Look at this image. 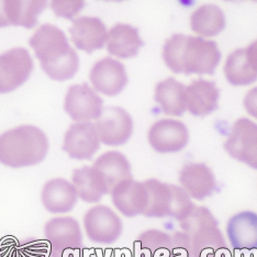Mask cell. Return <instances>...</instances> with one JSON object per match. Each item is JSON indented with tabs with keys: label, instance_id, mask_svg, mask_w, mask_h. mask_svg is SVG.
Here are the masks:
<instances>
[{
	"label": "cell",
	"instance_id": "obj_6",
	"mask_svg": "<svg viewBox=\"0 0 257 257\" xmlns=\"http://www.w3.org/2000/svg\"><path fill=\"white\" fill-rule=\"evenodd\" d=\"M44 235L51 257H77L83 248V234L77 220L58 217L46 222Z\"/></svg>",
	"mask_w": 257,
	"mask_h": 257
},
{
	"label": "cell",
	"instance_id": "obj_3",
	"mask_svg": "<svg viewBox=\"0 0 257 257\" xmlns=\"http://www.w3.org/2000/svg\"><path fill=\"white\" fill-rule=\"evenodd\" d=\"M49 152L45 133L34 125H20L0 136V163L11 168L38 165Z\"/></svg>",
	"mask_w": 257,
	"mask_h": 257
},
{
	"label": "cell",
	"instance_id": "obj_18",
	"mask_svg": "<svg viewBox=\"0 0 257 257\" xmlns=\"http://www.w3.org/2000/svg\"><path fill=\"white\" fill-rule=\"evenodd\" d=\"M69 34L76 48L91 54L106 45L108 31L99 18L80 17L73 20Z\"/></svg>",
	"mask_w": 257,
	"mask_h": 257
},
{
	"label": "cell",
	"instance_id": "obj_2",
	"mask_svg": "<svg viewBox=\"0 0 257 257\" xmlns=\"http://www.w3.org/2000/svg\"><path fill=\"white\" fill-rule=\"evenodd\" d=\"M29 43L50 78L65 81L78 72V55L69 45L65 34L56 26L46 23L39 27Z\"/></svg>",
	"mask_w": 257,
	"mask_h": 257
},
{
	"label": "cell",
	"instance_id": "obj_14",
	"mask_svg": "<svg viewBox=\"0 0 257 257\" xmlns=\"http://www.w3.org/2000/svg\"><path fill=\"white\" fill-rule=\"evenodd\" d=\"M89 79L93 89L106 96L119 95L127 84L124 65L112 57H103L93 64Z\"/></svg>",
	"mask_w": 257,
	"mask_h": 257
},
{
	"label": "cell",
	"instance_id": "obj_5",
	"mask_svg": "<svg viewBox=\"0 0 257 257\" xmlns=\"http://www.w3.org/2000/svg\"><path fill=\"white\" fill-rule=\"evenodd\" d=\"M148 190V206L143 215L148 218L171 217L182 220L195 206L182 187L162 183L155 178L144 182Z\"/></svg>",
	"mask_w": 257,
	"mask_h": 257
},
{
	"label": "cell",
	"instance_id": "obj_1",
	"mask_svg": "<svg viewBox=\"0 0 257 257\" xmlns=\"http://www.w3.org/2000/svg\"><path fill=\"white\" fill-rule=\"evenodd\" d=\"M163 60L172 72L185 75H211L221 61L214 41L174 34L163 46Z\"/></svg>",
	"mask_w": 257,
	"mask_h": 257
},
{
	"label": "cell",
	"instance_id": "obj_32",
	"mask_svg": "<svg viewBox=\"0 0 257 257\" xmlns=\"http://www.w3.org/2000/svg\"><path fill=\"white\" fill-rule=\"evenodd\" d=\"M10 26L7 11H6V2H0V28H5Z\"/></svg>",
	"mask_w": 257,
	"mask_h": 257
},
{
	"label": "cell",
	"instance_id": "obj_8",
	"mask_svg": "<svg viewBox=\"0 0 257 257\" xmlns=\"http://www.w3.org/2000/svg\"><path fill=\"white\" fill-rule=\"evenodd\" d=\"M224 150L232 159L257 169V124L247 118H241L232 125L224 143Z\"/></svg>",
	"mask_w": 257,
	"mask_h": 257
},
{
	"label": "cell",
	"instance_id": "obj_7",
	"mask_svg": "<svg viewBox=\"0 0 257 257\" xmlns=\"http://www.w3.org/2000/svg\"><path fill=\"white\" fill-rule=\"evenodd\" d=\"M84 229L91 242L112 244L121 236L123 223L112 209L104 204H96L84 215Z\"/></svg>",
	"mask_w": 257,
	"mask_h": 257
},
{
	"label": "cell",
	"instance_id": "obj_16",
	"mask_svg": "<svg viewBox=\"0 0 257 257\" xmlns=\"http://www.w3.org/2000/svg\"><path fill=\"white\" fill-rule=\"evenodd\" d=\"M179 184L191 199L201 201L213 194L215 177L212 169L203 163H189L179 172Z\"/></svg>",
	"mask_w": 257,
	"mask_h": 257
},
{
	"label": "cell",
	"instance_id": "obj_13",
	"mask_svg": "<svg viewBox=\"0 0 257 257\" xmlns=\"http://www.w3.org/2000/svg\"><path fill=\"white\" fill-rule=\"evenodd\" d=\"M100 140L91 122H76L68 127L63 142V151L73 160L92 159L99 148Z\"/></svg>",
	"mask_w": 257,
	"mask_h": 257
},
{
	"label": "cell",
	"instance_id": "obj_21",
	"mask_svg": "<svg viewBox=\"0 0 257 257\" xmlns=\"http://www.w3.org/2000/svg\"><path fill=\"white\" fill-rule=\"evenodd\" d=\"M220 92L211 80H192L186 87L187 110L196 116H206L218 108Z\"/></svg>",
	"mask_w": 257,
	"mask_h": 257
},
{
	"label": "cell",
	"instance_id": "obj_20",
	"mask_svg": "<svg viewBox=\"0 0 257 257\" xmlns=\"http://www.w3.org/2000/svg\"><path fill=\"white\" fill-rule=\"evenodd\" d=\"M78 196L72 183L64 178H54L46 182L41 192L43 207L53 214L68 213L77 203Z\"/></svg>",
	"mask_w": 257,
	"mask_h": 257
},
{
	"label": "cell",
	"instance_id": "obj_9",
	"mask_svg": "<svg viewBox=\"0 0 257 257\" xmlns=\"http://www.w3.org/2000/svg\"><path fill=\"white\" fill-rule=\"evenodd\" d=\"M33 68V60L26 49L14 48L0 54V93L11 92L25 84Z\"/></svg>",
	"mask_w": 257,
	"mask_h": 257
},
{
	"label": "cell",
	"instance_id": "obj_15",
	"mask_svg": "<svg viewBox=\"0 0 257 257\" xmlns=\"http://www.w3.org/2000/svg\"><path fill=\"white\" fill-rule=\"evenodd\" d=\"M91 167L108 195L121 183L132 179L130 163L118 151H108L101 154L93 162Z\"/></svg>",
	"mask_w": 257,
	"mask_h": 257
},
{
	"label": "cell",
	"instance_id": "obj_4",
	"mask_svg": "<svg viewBox=\"0 0 257 257\" xmlns=\"http://www.w3.org/2000/svg\"><path fill=\"white\" fill-rule=\"evenodd\" d=\"M178 222L188 239L191 257H217L227 248L218 221L208 208L194 206Z\"/></svg>",
	"mask_w": 257,
	"mask_h": 257
},
{
	"label": "cell",
	"instance_id": "obj_19",
	"mask_svg": "<svg viewBox=\"0 0 257 257\" xmlns=\"http://www.w3.org/2000/svg\"><path fill=\"white\" fill-rule=\"evenodd\" d=\"M226 236L236 250L257 249V213L242 211L227 221Z\"/></svg>",
	"mask_w": 257,
	"mask_h": 257
},
{
	"label": "cell",
	"instance_id": "obj_29",
	"mask_svg": "<svg viewBox=\"0 0 257 257\" xmlns=\"http://www.w3.org/2000/svg\"><path fill=\"white\" fill-rule=\"evenodd\" d=\"M84 6L85 2L83 0H73V2L53 0V2H51V8L54 11V14L57 17L65 19H73L80 13Z\"/></svg>",
	"mask_w": 257,
	"mask_h": 257
},
{
	"label": "cell",
	"instance_id": "obj_22",
	"mask_svg": "<svg viewBox=\"0 0 257 257\" xmlns=\"http://www.w3.org/2000/svg\"><path fill=\"white\" fill-rule=\"evenodd\" d=\"M106 46L111 55L126 60L138 55L143 46V41L140 38L137 28L124 23H116L108 31Z\"/></svg>",
	"mask_w": 257,
	"mask_h": 257
},
{
	"label": "cell",
	"instance_id": "obj_10",
	"mask_svg": "<svg viewBox=\"0 0 257 257\" xmlns=\"http://www.w3.org/2000/svg\"><path fill=\"white\" fill-rule=\"evenodd\" d=\"M93 124L100 142L108 147L125 144L133 133L132 118L120 107L104 108Z\"/></svg>",
	"mask_w": 257,
	"mask_h": 257
},
{
	"label": "cell",
	"instance_id": "obj_28",
	"mask_svg": "<svg viewBox=\"0 0 257 257\" xmlns=\"http://www.w3.org/2000/svg\"><path fill=\"white\" fill-rule=\"evenodd\" d=\"M137 244L139 248L151 257H172V234L160 230H148L140 234Z\"/></svg>",
	"mask_w": 257,
	"mask_h": 257
},
{
	"label": "cell",
	"instance_id": "obj_30",
	"mask_svg": "<svg viewBox=\"0 0 257 257\" xmlns=\"http://www.w3.org/2000/svg\"><path fill=\"white\" fill-rule=\"evenodd\" d=\"M243 103L247 113L257 120V87L247 91L244 97Z\"/></svg>",
	"mask_w": 257,
	"mask_h": 257
},
{
	"label": "cell",
	"instance_id": "obj_17",
	"mask_svg": "<svg viewBox=\"0 0 257 257\" xmlns=\"http://www.w3.org/2000/svg\"><path fill=\"white\" fill-rule=\"evenodd\" d=\"M113 206L124 217L133 218L143 214L148 206V190L144 182L128 179L110 192Z\"/></svg>",
	"mask_w": 257,
	"mask_h": 257
},
{
	"label": "cell",
	"instance_id": "obj_24",
	"mask_svg": "<svg viewBox=\"0 0 257 257\" xmlns=\"http://www.w3.org/2000/svg\"><path fill=\"white\" fill-rule=\"evenodd\" d=\"M190 27L198 37L213 38L224 30L225 16L218 6L203 5L192 13Z\"/></svg>",
	"mask_w": 257,
	"mask_h": 257
},
{
	"label": "cell",
	"instance_id": "obj_12",
	"mask_svg": "<svg viewBox=\"0 0 257 257\" xmlns=\"http://www.w3.org/2000/svg\"><path fill=\"white\" fill-rule=\"evenodd\" d=\"M64 108L76 122L97 120L103 110V102L98 92L88 84L73 85L68 88Z\"/></svg>",
	"mask_w": 257,
	"mask_h": 257
},
{
	"label": "cell",
	"instance_id": "obj_23",
	"mask_svg": "<svg viewBox=\"0 0 257 257\" xmlns=\"http://www.w3.org/2000/svg\"><path fill=\"white\" fill-rule=\"evenodd\" d=\"M154 98L166 115L180 116L187 110L186 86L173 77L156 85Z\"/></svg>",
	"mask_w": 257,
	"mask_h": 257
},
{
	"label": "cell",
	"instance_id": "obj_25",
	"mask_svg": "<svg viewBox=\"0 0 257 257\" xmlns=\"http://www.w3.org/2000/svg\"><path fill=\"white\" fill-rule=\"evenodd\" d=\"M72 185L78 198L87 203H97L104 195H108L91 166L75 169L72 176Z\"/></svg>",
	"mask_w": 257,
	"mask_h": 257
},
{
	"label": "cell",
	"instance_id": "obj_27",
	"mask_svg": "<svg viewBox=\"0 0 257 257\" xmlns=\"http://www.w3.org/2000/svg\"><path fill=\"white\" fill-rule=\"evenodd\" d=\"M46 6L44 0L39 2H6V11L10 26L32 29L38 22V17Z\"/></svg>",
	"mask_w": 257,
	"mask_h": 257
},
{
	"label": "cell",
	"instance_id": "obj_26",
	"mask_svg": "<svg viewBox=\"0 0 257 257\" xmlns=\"http://www.w3.org/2000/svg\"><path fill=\"white\" fill-rule=\"evenodd\" d=\"M223 72L226 80L234 86H247L257 80V73L250 66L245 49H239L227 56Z\"/></svg>",
	"mask_w": 257,
	"mask_h": 257
},
{
	"label": "cell",
	"instance_id": "obj_31",
	"mask_svg": "<svg viewBox=\"0 0 257 257\" xmlns=\"http://www.w3.org/2000/svg\"><path fill=\"white\" fill-rule=\"evenodd\" d=\"M245 52H246V56L250 66L253 67L255 73H257V40L250 43L247 48H245Z\"/></svg>",
	"mask_w": 257,
	"mask_h": 257
},
{
	"label": "cell",
	"instance_id": "obj_11",
	"mask_svg": "<svg viewBox=\"0 0 257 257\" xmlns=\"http://www.w3.org/2000/svg\"><path fill=\"white\" fill-rule=\"evenodd\" d=\"M148 140L151 148L157 153H178L188 144L189 131L182 121L163 119L150 127Z\"/></svg>",
	"mask_w": 257,
	"mask_h": 257
}]
</instances>
